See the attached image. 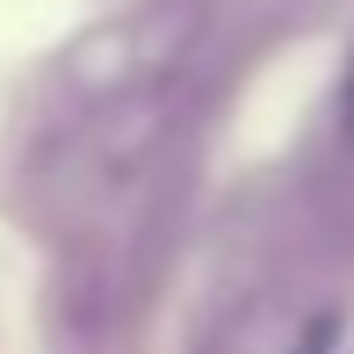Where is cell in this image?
Wrapping results in <instances>:
<instances>
[{
  "label": "cell",
  "mask_w": 354,
  "mask_h": 354,
  "mask_svg": "<svg viewBox=\"0 0 354 354\" xmlns=\"http://www.w3.org/2000/svg\"><path fill=\"white\" fill-rule=\"evenodd\" d=\"M340 138H354V66H347V87H340Z\"/></svg>",
  "instance_id": "1"
}]
</instances>
